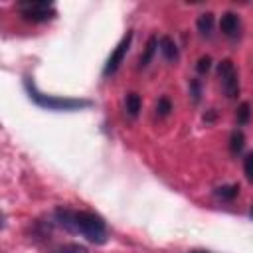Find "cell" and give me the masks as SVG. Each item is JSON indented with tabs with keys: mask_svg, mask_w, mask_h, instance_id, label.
<instances>
[{
	"mask_svg": "<svg viewBox=\"0 0 253 253\" xmlns=\"http://www.w3.org/2000/svg\"><path fill=\"white\" fill-rule=\"evenodd\" d=\"M24 87H26L30 99L38 107L47 109V111H75V109H83V107H89L91 105L85 99H65V97H55V95H43V93L38 91L36 83L30 77L24 79Z\"/></svg>",
	"mask_w": 253,
	"mask_h": 253,
	"instance_id": "obj_1",
	"label": "cell"
},
{
	"mask_svg": "<svg viewBox=\"0 0 253 253\" xmlns=\"http://www.w3.org/2000/svg\"><path fill=\"white\" fill-rule=\"evenodd\" d=\"M71 233L85 235L91 243H105L107 241V225L105 219L93 211H75L73 213V229Z\"/></svg>",
	"mask_w": 253,
	"mask_h": 253,
	"instance_id": "obj_2",
	"label": "cell"
},
{
	"mask_svg": "<svg viewBox=\"0 0 253 253\" xmlns=\"http://www.w3.org/2000/svg\"><path fill=\"white\" fill-rule=\"evenodd\" d=\"M18 8H20V16L28 22H47V20L55 18V10L49 2L22 0V2H18Z\"/></svg>",
	"mask_w": 253,
	"mask_h": 253,
	"instance_id": "obj_3",
	"label": "cell"
},
{
	"mask_svg": "<svg viewBox=\"0 0 253 253\" xmlns=\"http://www.w3.org/2000/svg\"><path fill=\"white\" fill-rule=\"evenodd\" d=\"M217 75L221 79V87H223V93L233 99L239 95V77H237V71L233 67V61L231 59H221L217 63Z\"/></svg>",
	"mask_w": 253,
	"mask_h": 253,
	"instance_id": "obj_4",
	"label": "cell"
},
{
	"mask_svg": "<svg viewBox=\"0 0 253 253\" xmlns=\"http://www.w3.org/2000/svg\"><path fill=\"white\" fill-rule=\"evenodd\" d=\"M130 42H132V32H126V36L119 42V45H117L115 51L109 55V59H107V63H105V67H103V75H105V77L113 75V73L121 67V63H123V59H125V55H126V51H128V47H130Z\"/></svg>",
	"mask_w": 253,
	"mask_h": 253,
	"instance_id": "obj_5",
	"label": "cell"
},
{
	"mask_svg": "<svg viewBox=\"0 0 253 253\" xmlns=\"http://www.w3.org/2000/svg\"><path fill=\"white\" fill-rule=\"evenodd\" d=\"M219 30L223 32V36L235 38V36L239 34V30H241V20H239V16H237L235 12H225V14L221 16V20H219Z\"/></svg>",
	"mask_w": 253,
	"mask_h": 253,
	"instance_id": "obj_6",
	"label": "cell"
},
{
	"mask_svg": "<svg viewBox=\"0 0 253 253\" xmlns=\"http://www.w3.org/2000/svg\"><path fill=\"white\" fill-rule=\"evenodd\" d=\"M158 47H160L162 55H164L168 61H176V59H178V45H176V42H174L170 36H162L160 42H158Z\"/></svg>",
	"mask_w": 253,
	"mask_h": 253,
	"instance_id": "obj_7",
	"label": "cell"
},
{
	"mask_svg": "<svg viewBox=\"0 0 253 253\" xmlns=\"http://www.w3.org/2000/svg\"><path fill=\"white\" fill-rule=\"evenodd\" d=\"M158 38L156 36H150L148 38V42H146V45H144V51L140 53V59H138V67H146L150 61H152V57H154V53H156V49H158Z\"/></svg>",
	"mask_w": 253,
	"mask_h": 253,
	"instance_id": "obj_8",
	"label": "cell"
},
{
	"mask_svg": "<svg viewBox=\"0 0 253 253\" xmlns=\"http://www.w3.org/2000/svg\"><path fill=\"white\" fill-rule=\"evenodd\" d=\"M196 26H198V32H200L202 36H211V30H213V14H211V12L200 14Z\"/></svg>",
	"mask_w": 253,
	"mask_h": 253,
	"instance_id": "obj_9",
	"label": "cell"
},
{
	"mask_svg": "<svg viewBox=\"0 0 253 253\" xmlns=\"http://www.w3.org/2000/svg\"><path fill=\"white\" fill-rule=\"evenodd\" d=\"M237 194H239V184H227V186H219V188L215 190V196H217L219 200H225V202L235 200Z\"/></svg>",
	"mask_w": 253,
	"mask_h": 253,
	"instance_id": "obj_10",
	"label": "cell"
},
{
	"mask_svg": "<svg viewBox=\"0 0 253 253\" xmlns=\"http://www.w3.org/2000/svg\"><path fill=\"white\" fill-rule=\"evenodd\" d=\"M125 105H126V113L130 117H136L138 111H140V107H142V101H140V97L136 93H128L126 99H125Z\"/></svg>",
	"mask_w": 253,
	"mask_h": 253,
	"instance_id": "obj_11",
	"label": "cell"
},
{
	"mask_svg": "<svg viewBox=\"0 0 253 253\" xmlns=\"http://www.w3.org/2000/svg\"><path fill=\"white\" fill-rule=\"evenodd\" d=\"M243 146H245V134L241 130H233L229 136V150L233 154H239L243 150Z\"/></svg>",
	"mask_w": 253,
	"mask_h": 253,
	"instance_id": "obj_12",
	"label": "cell"
},
{
	"mask_svg": "<svg viewBox=\"0 0 253 253\" xmlns=\"http://www.w3.org/2000/svg\"><path fill=\"white\" fill-rule=\"evenodd\" d=\"M49 253H89V251L85 245H79V243H63Z\"/></svg>",
	"mask_w": 253,
	"mask_h": 253,
	"instance_id": "obj_13",
	"label": "cell"
},
{
	"mask_svg": "<svg viewBox=\"0 0 253 253\" xmlns=\"http://www.w3.org/2000/svg\"><path fill=\"white\" fill-rule=\"evenodd\" d=\"M249 117H251V107H249L247 101H243V103L237 107V113H235L237 125H245V123H249Z\"/></svg>",
	"mask_w": 253,
	"mask_h": 253,
	"instance_id": "obj_14",
	"label": "cell"
},
{
	"mask_svg": "<svg viewBox=\"0 0 253 253\" xmlns=\"http://www.w3.org/2000/svg\"><path fill=\"white\" fill-rule=\"evenodd\" d=\"M170 111H172L170 99H168V97H160L158 103H156V115H158V117H168Z\"/></svg>",
	"mask_w": 253,
	"mask_h": 253,
	"instance_id": "obj_15",
	"label": "cell"
},
{
	"mask_svg": "<svg viewBox=\"0 0 253 253\" xmlns=\"http://www.w3.org/2000/svg\"><path fill=\"white\" fill-rule=\"evenodd\" d=\"M210 67H211V57H210V55H202V57L198 59V63H196V71H198V73H208Z\"/></svg>",
	"mask_w": 253,
	"mask_h": 253,
	"instance_id": "obj_16",
	"label": "cell"
},
{
	"mask_svg": "<svg viewBox=\"0 0 253 253\" xmlns=\"http://www.w3.org/2000/svg\"><path fill=\"white\" fill-rule=\"evenodd\" d=\"M190 95H192V101H194V103H200L202 87H200V81H198V79H192V81H190Z\"/></svg>",
	"mask_w": 253,
	"mask_h": 253,
	"instance_id": "obj_17",
	"label": "cell"
},
{
	"mask_svg": "<svg viewBox=\"0 0 253 253\" xmlns=\"http://www.w3.org/2000/svg\"><path fill=\"white\" fill-rule=\"evenodd\" d=\"M243 172L247 176L249 182H253V154H247L243 160Z\"/></svg>",
	"mask_w": 253,
	"mask_h": 253,
	"instance_id": "obj_18",
	"label": "cell"
},
{
	"mask_svg": "<svg viewBox=\"0 0 253 253\" xmlns=\"http://www.w3.org/2000/svg\"><path fill=\"white\" fill-rule=\"evenodd\" d=\"M188 253H210V251H204V249H192V251H188Z\"/></svg>",
	"mask_w": 253,
	"mask_h": 253,
	"instance_id": "obj_19",
	"label": "cell"
},
{
	"mask_svg": "<svg viewBox=\"0 0 253 253\" xmlns=\"http://www.w3.org/2000/svg\"><path fill=\"white\" fill-rule=\"evenodd\" d=\"M251 215H253V208H251Z\"/></svg>",
	"mask_w": 253,
	"mask_h": 253,
	"instance_id": "obj_20",
	"label": "cell"
}]
</instances>
